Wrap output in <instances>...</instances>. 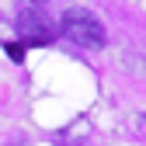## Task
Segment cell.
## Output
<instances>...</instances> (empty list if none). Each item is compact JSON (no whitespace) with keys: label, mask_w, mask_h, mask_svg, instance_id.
<instances>
[{"label":"cell","mask_w":146,"mask_h":146,"mask_svg":"<svg viewBox=\"0 0 146 146\" xmlns=\"http://www.w3.org/2000/svg\"><path fill=\"white\" fill-rule=\"evenodd\" d=\"M63 31L84 49H104V25L84 7H70L63 14Z\"/></svg>","instance_id":"6da1fadb"},{"label":"cell","mask_w":146,"mask_h":146,"mask_svg":"<svg viewBox=\"0 0 146 146\" xmlns=\"http://www.w3.org/2000/svg\"><path fill=\"white\" fill-rule=\"evenodd\" d=\"M17 35H21V45H49L56 28L42 11H21L17 17Z\"/></svg>","instance_id":"7a4b0ae2"},{"label":"cell","mask_w":146,"mask_h":146,"mask_svg":"<svg viewBox=\"0 0 146 146\" xmlns=\"http://www.w3.org/2000/svg\"><path fill=\"white\" fill-rule=\"evenodd\" d=\"M7 56H11L14 63H21V56H25V45H21V42H11V45H7Z\"/></svg>","instance_id":"3957f363"},{"label":"cell","mask_w":146,"mask_h":146,"mask_svg":"<svg viewBox=\"0 0 146 146\" xmlns=\"http://www.w3.org/2000/svg\"><path fill=\"white\" fill-rule=\"evenodd\" d=\"M31 4H45V0H31Z\"/></svg>","instance_id":"277c9868"}]
</instances>
